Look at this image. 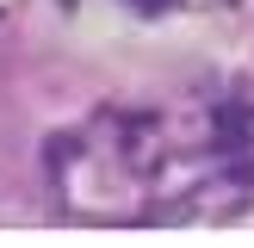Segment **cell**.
Wrapping results in <instances>:
<instances>
[]
</instances>
